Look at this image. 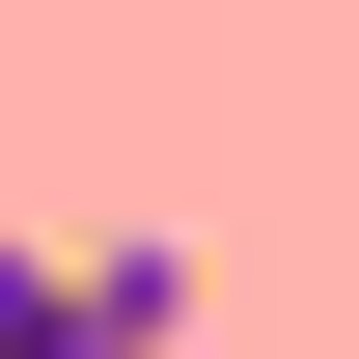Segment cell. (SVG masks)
Masks as SVG:
<instances>
[{
    "label": "cell",
    "instance_id": "obj_1",
    "mask_svg": "<svg viewBox=\"0 0 359 359\" xmlns=\"http://www.w3.org/2000/svg\"><path fill=\"white\" fill-rule=\"evenodd\" d=\"M0 359H83V249H28V222H0Z\"/></svg>",
    "mask_w": 359,
    "mask_h": 359
}]
</instances>
